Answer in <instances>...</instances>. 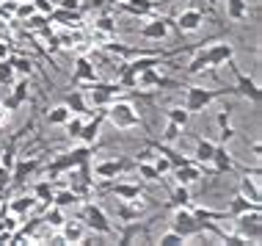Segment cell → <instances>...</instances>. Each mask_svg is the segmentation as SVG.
<instances>
[{
    "mask_svg": "<svg viewBox=\"0 0 262 246\" xmlns=\"http://www.w3.org/2000/svg\"><path fill=\"white\" fill-rule=\"evenodd\" d=\"M251 152H254V155H259V152H262V147H259V141H251Z\"/></svg>",
    "mask_w": 262,
    "mask_h": 246,
    "instance_id": "53",
    "label": "cell"
},
{
    "mask_svg": "<svg viewBox=\"0 0 262 246\" xmlns=\"http://www.w3.org/2000/svg\"><path fill=\"white\" fill-rule=\"evenodd\" d=\"M226 64H229L232 75H235V83H237V89H235V91H240V94H243L246 100H251L254 105H259V100H262V91H259V86H257V83H254V80L249 78V75H246L243 69H240V67L235 64V58H229Z\"/></svg>",
    "mask_w": 262,
    "mask_h": 246,
    "instance_id": "6",
    "label": "cell"
},
{
    "mask_svg": "<svg viewBox=\"0 0 262 246\" xmlns=\"http://www.w3.org/2000/svg\"><path fill=\"white\" fill-rule=\"evenodd\" d=\"M83 39H86V36H83L80 28H72V33H61V36H58L61 47H75V45H80Z\"/></svg>",
    "mask_w": 262,
    "mask_h": 246,
    "instance_id": "38",
    "label": "cell"
},
{
    "mask_svg": "<svg viewBox=\"0 0 262 246\" xmlns=\"http://www.w3.org/2000/svg\"><path fill=\"white\" fill-rule=\"evenodd\" d=\"M17 3H19V0H0V17H6V19H14V11H17Z\"/></svg>",
    "mask_w": 262,
    "mask_h": 246,
    "instance_id": "44",
    "label": "cell"
},
{
    "mask_svg": "<svg viewBox=\"0 0 262 246\" xmlns=\"http://www.w3.org/2000/svg\"><path fill=\"white\" fill-rule=\"evenodd\" d=\"M237 227V235L243 238L246 243H259L262 238V224H259V210H249V213L232 216Z\"/></svg>",
    "mask_w": 262,
    "mask_h": 246,
    "instance_id": "4",
    "label": "cell"
},
{
    "mask_svg": "<svg viewBox=\"0 0 262 246\" xmlns=\"http://www.w3.org/2000/svg\"><path fill=\"white\" fill-rule=\"evenodd\" d=\"M63 105H67L72 114H77V116H86V114H91V105H89V100L83 97V91H69L67 94V100H63Z\"/></svg>",
    "mask_w": 262,
    "mask_h": 246,
    "instance_id": "23",
    "label": "cell"
},
{
    "mask_svg": "<svg viewBox=\"0 0 262 246\" xmlns=\"http://www.w3.org/2000/svg\"><path fill=\"white\" fill-rule=\"evenodd\" d=\"M69 188L80 196V199H86V196L91 194V186H94V177H91V166L89 160H83L80 166H72L69 169Z\"/></svg>",
    "mask_w": 262,
    "mask_h": 246,
    "instance_id": "5",
    "label": "cell"
},
{
    "mask_svg": "<svg viewBox=\"0 0 262 246\" xmlns=\"http://www.w3.org/2000/svg\"><path fill=\"white\" fill-rule=\"evenodd\" d=\"M102 188L108 194H116L119 199H136L141 196V186L136 182H113V180H102Z\"/></svg>",
    "mask_w": 262,
    "mask_h": 246,
    "instance_id": "15",
    "label": "cell"
},
{
    "mask_svg": "<svg viewBox=\"0 0 262 246\" xmlns=\"http://www.w3.org/2000/svg\"><path fill=\"white\" fill-rule=\"evenodd\" d=\"M212 150H215V144L207 141V138H199V144H196V163L207 166L212 160Z\"/></svg>",
    "mask_w": 262,
    "mask_h": 246,
    "instance_id": "34",
    "label": "cell"
},
{
    "mask_svg": "<svg viewBox=\"0 0 262 246\" xmlns=\"http://www.w3.org/2000/svg\"><path fill=\"white\" fill-rule=\"evenodd\" d=\"M83 221H86V230H94V233H100V235H116L113 227L108 224L105 210L100 205H94V202H89V205L83 208Z\"/></svg>",
    "mask_w": 262,
    "mask_h": 246,
    "instance_id": "7",
    "label": "cell"
},
{
    "mask_svg": "<svg viewBox=\"0 0 262 246\" xmlns=\"http://www.w3.org/2000/svg\"><path fill=\"white\" fill-rule=\"evenodd\" d=\"M204 23V11L202 9H188V11H182L180 17H177V31L180 33H193V31H199Z\"/></svg>",
    "mask_w": 262,
    "mask_h": 246,
    "instance_id": "13",
    "label": "cell"
},
{
    "mask_svg": "<svg viewBox=\"0 0 262 246\" xmlns=\"http://www.w3.org/2000/svg\"><path fill=\"white\" fill-rule=\"evenodd\" d=\"M180 136H182V128H180V125H174V122H168L166 130H163V141H177Z\"/></svg>",
    "mask_w": 262,
    "mask_h": 246,
    "instance_id": "45",
    "label": "cell"
},
{
    "mask_svg": "<svg viewBox=\"0 0 262 246\" xmlns=\"http://www.w3.org/2000/svg\"><path fill=\"white\" fill-rule=\"evenodd\" d=\"M226 17L237 19V23L249 19V6H246V0H226Z\"/></svg>",
    "mask_w": 262,
    "mask_h": 246,
    "instance_id": "26",
    "label": "cell"
},
{
    "mask_svg": "<svg viewBox=\"0 0 262 246\" xmlns=\"http://www.w3.org/2000/svg\"><path fill=\"white\" fill-rule=\"evenodd\" d=\"M89 86H91V105H94V108H105V105H111V100L122 91L119 83H100V80H94V83H89Z\"/></svg>",
    "mask_w": 262,
    "mask_h": 246,
    "instance_id": "10",
    "label": "cell"
},
{
    "mask_svg": "<svg viewBox=\"0 0 262 246\" xmlns=\"http://www.w3.org/2000/svg\"><path fill=\"white\" fill-rule=\"evenodd\" d=\"M105 119L113 125L116 130H133L141 125V116L136 111V105L133 102H111L108 108H105Z\"/></svg>",
    "mask_w": 262,
    "mask_h": 246,
    "instance_id": "3",
    "label": "cell"
},
{
    "mask_svg": "<svg viewBox=\"0 0 262 246\" xmlns=\"http://www.w3.org/2000/svg\"><path fill=\"white\" fill-rule=\"evenodd\" d=\"M210 163H212V169H215V174H226V172H232V169H235V160H232V152L226 150V141L215 144Z\"/></svg>",
    "mask_w": 262,
    "mask_h": 246,
    "instance_id": "14",
    "label": "cell"
},
{
    "mask_svg": "<svg viewBox=\"0 0 262 246\" xmlns=\"http://www.w3.org/2000/svg\"><path fill=\"white\" fill-rule=\"evenodd\" d=\"M174 19L171 17H160V14H152V19L146 25H141V39L146 42H163L168 36V25H171Z\"/></svg>",
    "mask_w": 262,
    "mask_h": 246,
    "instance_id": "9",
    "label": "cell"
},
{
    "mask_svg": "<svg viewBox=\"0 0 262 246\" xmlns=\"http://www.w3.org/2000/svg\"><path fill=\"white\" fill-rule=\"evenodd\" d=\"M39 202H36V196H17V199L9 205V213L14 216H23V213H31L33 208H36Z\"/></svg>",
    "mask_w": 262,
    "mask_h": 246,
    "instance_id": "28",
    "label": "cell"
},
{
    "mask_svg": "<svg viewBox=\"0 0 262 246\" xmlns=\"http://www.w3.org/2000/svg\"><path fill=\"white\" fill-rule=\"evenodd\" d=\"M119 6L133 17H152L155 14V0H122Z\"/></svg>",
    "mask_w": 262,
    "mask_h": 246,
    "instance_id": "21",
    "label": "cell"
},
{
    "mask_svg": "<svg viewBox=\"0 0 262 246\" xmlns=\"http://www.w3.org/2000/svg\"><path fill=\"white\" fill-rule=\"evenodd\" d=\"M77 202H80V196H77L72 188H61L58 194H53V205H58L61 210L63 208H75Z\"/></svg>",
    "mask_w": 262,
    "mask_h": 246,
    "instance_id": "29",
    "label": "cell"
},
{
    "mask_svg": "<svg viewBox=\"0 0 262 246\" xmlns=\"http://www.w3.org/2000/svg\"><path fill=\"white\" fill-rule=\"evenodd\" d=\"M204 69H210L207 47H199V50H196V55L190 58V64L185 67V72H188V75H199V72H204Z\"/></svg>",
    "mask_w": 262,
    "mask_h": 246,
    "instance_id": "25",
    "label": "cell"
},
{
    "mask_svg": "<svg viewBox=\"0 0 262 246\" xmlns=\"http://www.w3.org/2000/svg\"><path fill=\"white\" fill-rule=\"evenodd\" d=\"M69 116H72V111H69L67 105H55V108L47 111V122H50V125H58V128H63V125H67Z\"/></svg>",
    "mask_w": 262,
    "mask_h": 246,
    "instance_id": "32",
    "label": "cell"
},
{
    "mask_svg": "<svg viewBox=\"0 0 262 246\" xmlns=\"http://www.w3.org/2000/svg\"><path fill=\"white\" fill-rule=\"evenodd\" d=\"M53 6H61V9H80V0H53Z\"/></svg>",
    "mask_w": 262,
    "mask_h": 246,
    "instance_id": "50",
    "label": "cell"
},
{
    "mask_svg": "<svg viewBox=\"0 0 262 246\" xmlns=\"http://www.w3.org/2000/svg\"><path fill=\"white\" fill-rule=\"evenodd\" d=\"M39 155H33V158H25V160H17L11 169V182H25L28 177H31L33 172H36V166H39Z\"/></svg>",
    "mask_w": 262,
    "mask_h": 246,
    "instance_id": "19",
    "label": "cell"
},
{
    "mask_svg": "<svg viewBox=\"0 0 262 246\" xmlns=\"http://www.w3.org/2000/svg\"><path fill=\"white\" fill-rule=\"evenodd\" d=\"M33 6H36V11L45 14V17L53 11V0H33Z\"/></svg>",
    "mask_w": 262,
    "mask_h": 246,
    "instance_id": "49",
    "label": "cell"
},
{
    "mask_svg": "<svg viewBox=\"0 0 262 246\" xmlns=\"http://www.w3.org/2000/svg\"><path fill=\"white\" fill-rule=\"evenodd\" d=\"M240 194L249 196V199H254V202H259V182H257V174H254V177H243V180H240Z\"/></svg>",
    "mask_w": 262,
    "mask_h": 246,
    "instance_id": "33",
    "label": "cell"
},
{
    "mask_svg": "<svg viewBox=\"0 0 262 246\" xmlns=\"http://www.w3.org/2000/svg\"><path fill=\"white\" fill-rule=\"evenodd\" d=\"M94 155V147L91 144H83V147H75L72 152H63V155H55V160L47 166V180H58L61 174H67L72 166H80L83 160H91Z\"/></svg>",
    "mask_w": 262,
    "mask_h": 246,
    "instance_id": "1",
    "label": "cell"
},
{
    "mask_svg": "<svg viewBox=\"0 0 262 246\" xmlns=\"http://www.w3.org/2000/svg\"><path fill=\"white\" fill-rule=\"evenodd\" d=\"M171 230L174 233H180L182 238H193L202 233V224L193 219V213H190L188 208H177L174 210V219H171Z\"/></svg>",
    "mask_w": 262,
    "mask_h": 246,
    "instance_id": "8",
    "label": "cell"
},
{
    "mask_svg": "<svg viewBox=\"0 0 262 246\" xmlns=\"http://www.w3.org/2000/svg\"><path fill=\"white\" fill-rule=\"evenodd\" d=\"M63 128H67V136L69 138H77V136H80V128H83V116L72 114V116L67 119V125H63Z\"/></svg>",
    "mask_w": 262,
    "mask_h": 246,
    "instance_id": "41",
    "label": "cell"
},
{
    "mask_svg": "<svg viewBox=\"0 0 262 246\" xmlns=\"http://www.w3.org/2000/svg\"><path fill=\"white\" fill-rule=\"evenodd\" d=\"M249 210H262V205L249 199V196H243V194H237L229 199V216H240V213H249Z\"/></svg>",
    "mask_w": 262,
    "mask_h": 246,
    "instance_id": "24",
    "label": "cell"
},
{
    "mask_svg": "<svg viewBox=\"0 0 262 246\" xmlns=\"http://www.w3.org/2000/svg\"><path fill=\"white\" fill-rule=\"evenodd\" d=\"M136 172H138V177H144V180H160V174H158V169H155L152 160H146V158H138V163H136Z\"/></svg>",
    "mask_w": 262,
    "mask_h": 246,
    "instance_id": "30",
    "label": "cell"
},
{
    "mask_svg": "<svg viewBox=\"0 0 262 246\" xmlns=\"http://www.w3.org/2000/svg\"><path fill=\"white\" fill-rule=\"evenodd\" d=\"M94 31L105 33V36H116V19L108 17V14H102V17L94 19Z\"/></svg>",
    "mask_w": 262,
    "mask_h": 246,
    "instance_id": "35",
    "label": "cell"
},
{
    "mask_svg": "<svg viewBox=\"0 0 262 246\" xmlns=\"http://www.w3.org/2000/svg\"><path fill=\"white\" fill-rule=\"evenodd\" d=\"M97 80V67L89 55H77L75 58V72H72V86L80 83H94Z\"/></svg>",
    "mask_w": 262,
    "mask_h": 246,
    "instance_id": "11",
    "label": "cell"
},
{
    "mask_svg": "<svg viewBox=\"0 0 262 246\" xmlns=\"http://www.w3.org/2000/svg\"><path fill=\"white\" fill-rule=\"evenodd\" d=\"M47 23H61L67 28H80L83 25V11L80 9H61V6H53V11L47 14Z\"/></svg>",
    "mask_w": 262,
    "mask_h": 246,
    "instance_id": "12",
    "label": "cell"
},
{
    "mask_svg": "<svg viewBox=\"0 0 262 246\" xmlns=\"http://www.w3.org/2000/svg\"><path fill=\"white\" fill-rule=\"evenodd\" d=\"M207 6H218V0H207Z\"/></svg>",
    "mask_w": 262,
    "mask_h": 246,
    "instance_id": "54",
    "label": "cell"
},
{
    "mask_svg": "<svg viewBox=\"0 0 262 246\" xmlns=\"http://www.w3.org/2000/svg\"><path fill=\"white\" fill-rule=\"evenodd\" d=\"M174 180L180 182V186H190V182H199L202 180V166L196 163H185V166H174Z\"/></svg>",
    "mask_w": 262,
    "mask_h": 246,
    "instance_id": "17",
    "label": "cell"
},
{
    "mask_svg": "<svg viewBox=\"0 0 262 246\" xmlns=\"http://www.w3.org/2000/svg\"><path fill=\"white\" fill-rule=\"evenodd\" d=\"M113 3H122V0H113Z\"/></svg>",
    "mask_w": 262,
    "mask_h": 246,
    "instance_id": "55",
    "label": "cell"
},
{
    "mask_svg": "<svg viewBox=\"0 0 262 246\" xmlns=\"http://www.w3.org/2000/svg\"><path fill=\"white\" fill-rule=\"evenodd\" d=\"M0 102H3V108H6V111H19V108H23V105L17 102V97H14V94H6Z\"/></svg>",
    "mask_w": 262,
    "mask_h": 246,
    "instance_id": "48",
    "label": "cell"
},
{
    "mask_svg": "<svg viewBox=\"0 0 262 246\" xmlns=\"http://www.w3.org/2000/svg\"><path fill=\"white\" fill-rule=\"evenodd\" d=\"M9 119H11V111H6V108H3V102H0V130H3L6 125H9Z\"/></svg>",
    "mask_w": 262,
    "mask_h": 246,
    "instance_id": "51",
    "label": "cell"
},
{
    "mask_svg": "<svg viewBox=\"0 0 262 246\" xmlns=\"http://www.w3.org/2000/svg\"><path fill=\"white\" fill-rule=\"evenodd\" d=\"M152 163H155V169H158V174H160V177H163V174H168V172H171V160H168L166 155H160V152H158V155H155V160H152Z\"/></svg>",
    "mask_w": 262,
    "mask_h": 246,
    "instance_id": "43",
    "label": "cell"
},
{
    "mask_svg": "<svg viewBox=\"0 0 262 246\" xmlns=\"http://www.w3.org/2000/svg\"><path fill=\"white\" fill-rule=\"evenodd\" d=\"M182 89H185V105H182V108H185L188 114H202L215 97L235 91V89H204V86H182Z\"/></svg>",
    "mask_w": 262,
    "mask_h": 246,
    "instance_id": "2",
    "label": "cell"
},
{
    "mask_svg": "<svg viewBox=\"0 0 262 246\" xmlns=\"http://www.w3.org/2000/svg\"><path fill=\"white\" fill-rule=\"evenodd\" d=\"M11 45H14V42H3V39H0V58H6V55L11 53Z\"/></svg>",
    "mask_w": 262,
    "mask_h": 246,
    "instance_id": "52",
    "label": "cell"
},
{
    "mask_svg": "<svg viewBox=\"0 0 262 246\" xmlns=\"http://www.w3.org/2000/svg\"><path fill=\"white\" fill-rule=\"evenodd\" d=\"M11 64H14V72H19V75H31L33 72V61L25 58V55H11Z\"/></svg>",
    "mask_w": 262,
    "mask_h": 246,
    "instance_id": "39",
    "label": "cell"
},
{
    "mask_svg": "<svg viewBox=\"0 0 262 246\" xmlns=\"http://www.w3.org/2000/svg\"><path fill=\"white\" fill-rule=\"evenodd\" d=\"M163 114H166V119H168V122L180 125V128H185V125H188V116H190L185 108H166Z\"/></svg>",
    "mask_w": 262,
    "mask_h": 246,
    "instance_id": "37",
    "label": "cell"
},
{
    "mask_svg": "<svg viewBox=\"0 0 262 246\" xmlns=\"http://www.w3.org/2000/svg\"><path fill=\"white\" fill-rule=\"evenodd\" d=\"M207 58H210V69L226 64L229 58H235V47L229 42H221V45H210L207 47Z\"/></svg>",
    "mask_w": 262,
    "mask_h": 246,
    "instance_id": "16",
    "label": "cell"
},
{
    "mask_svg": "<svg viewBox=\"0 0 262 246\" xmlns=\"http://www.w3.org/2000/svg\"><path fill=\"white\" fill-rule=\"evenodd\" d=\"M108 108V105H105ZM105 108H100V114H97L91 122H83V128H80V141H86V144H94V138L100 136V125H102V119H105Z\"/></svg>",
    "mask_w": 262,
    "mask_h": 246,
    "instance_id": "22",
    "label": "cell"
},
{
    "mask_svg": "<svg viewBox=\"0 0 262 246\" xmlns=\"http://www.w3.org/2000/svg\"><path fill=\"white\" fill-rule=\"evenodd\" d=\"M130 169V163L127 160H102V163H97L94 166V174L100 180H111V177H116V174H122Z\"/></svg>",
    "mask_w": 262,
    "mask_h": 246,
    "instance_id": "20",
    "label": "cell"
},
{
    "mask_svg": "<svg viewBox=\"0 0 262 246\" xmlns=\"http://www.w3.org/2000/svg\"><path fill=\"white\" fill-rule=\"evenodd\" d=\"M171 205H174V208H188V205H190L188 186H180V182H177V188L171 191Z\"/></svg>",
    "mask_w": 262,
    "mask_h": 246,
    "instance_id": "36",
    "label": "cell"
},
{
    "mask_svg": "<svg viewBox=\"0 0 262 246\" xmlns=\"http://www.w3.org/2000/svg\"><path fill=\"white\" fill-rule=\"evenodd\" d=\"M14 80V64H11V55H6V58H0V83H9Z\"/></svg>",
    "mask_w": 262,
    "mask_h": 246,
    "instance_id": "40",
    "label": "cell"
},
{
    "mask_svg": "<svg viewBox=\"0 0 262 246\" xmlns=\"http://www.w3.org/2000/svg\"><path fill=\"white\" fill-rule=\"evenodd\" d=\"M67 221L63 219V213H61V208L58 205H53V208H47V213L41 216V224H47L50 230H61V224Z\"/></svg>",
    "mask_w": 262,
    "mask_h": 246,
    "instance_id": "31",
    "label": "cell"
},
{
    "mask_svg": "<svg viewBox=\"0 0 262 246\" xmlns=\"http://www.w3.org/2000/svg\"><path fill=\"white\" fill-rule=\"evenodd\" d=\"M158 243H163V246H174V243H185V238H182L180 233H166V235H160V241Z\"/></svg>",
    "mask_w": 262,
    "mask_h": 246,
    "instance_id": "46",
    "label": "cell"
},
{
    "mask_svg": "<svg viewBox=\"0 0 262 246\" xmlns=\"http://www.w3.org/2000/svg\"><path fill=\"white\" fill-rule=\"evenodd\" d=\"M53 180H39L36 186H33V196H36V202L41 205H53Z\"/></svg>",
    "mask_w": 262,
    "mask_h": 246,
    "instance_id": "27",
    "label": "cell"
},
{
    "mask_svg": "<svg viewBox=\"0 0 262 246\" xmlns=\"http://www.w3.org/2000/svg\"><path fill=\"white\" fill-rule=\"evenodd\" d=\"M11 94L17 97V102H19V105H25V102H28V97H31V83H28V80H19L17 86H14Z\"/></svg>",
    "mask_w": 262,
    "mask_h": 246,
    "instance_id": "42",
    "label": "cell"
},
{
    "mask_svg": "<svg viewBox=\"0 0 262 246\" xmlns=\"http://www.w3.org/2000/svg\"><path fill=\"white\" fill-rule=\"evenodd\" d=\"M61 241L63 243H83L86 241V224L83 221H63L61 224Z\"/></svg>",
    "mask_w": 262,
    "mask_h": 246,
    "instance_id": "18",
    "label": "cell"
},
{
    "mask_svg": "<svg viewBox=\"0 0 262 246\" xmlns=\"http://www.w3.org/2000/svg\"><path fill=\"white\" fill-rule=\"evenodd\" d=\"M9 186H11V172L6 166H0V194L9 191Z\"/></svg>",
    "mask_w": 262,
    "mask_h": 246,
    "instance_id": "47",
    "label": "cell"
}]
</instances>
